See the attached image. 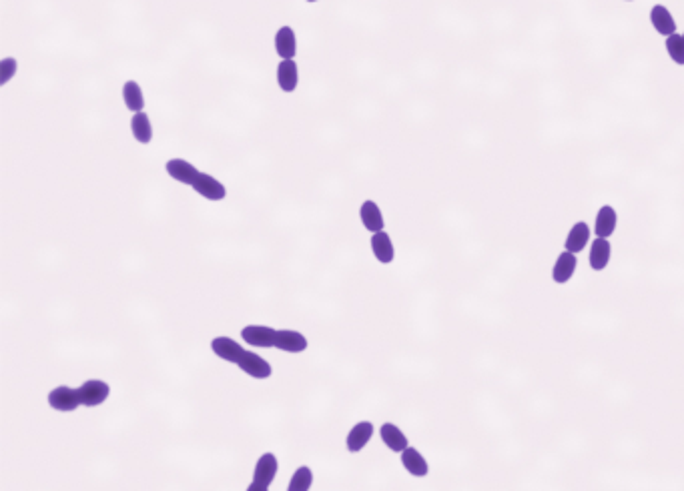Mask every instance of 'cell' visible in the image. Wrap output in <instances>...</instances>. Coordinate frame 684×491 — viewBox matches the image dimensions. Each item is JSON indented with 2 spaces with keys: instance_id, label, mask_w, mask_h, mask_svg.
I'll list each match as a JSON object with an SVG mask.
<instances>
[{
  "instance_id": "obj_1",
  "label": "cell",
  "mask_w": 684,
  "mask_h": 491,
  "mask_svg": "<svg viewBox=\"0 0 684 491\" xmlns=\"http://www.w3.org/2000/svg\"><path fill=\"white\" fill-rule=\"evenodd\" d=\"M110 393V387L106 385L105 381H99V379H91L86 383H82L79 387V397H80V405H86V407H97L101 403H105L106 397Z\"/></svg>"
},
{
  "instance_id": "obj_2",
  "label": "cell",
  "mask_w": 684,
  "mask_h": 491,
  "mask_svg": "<svg viewBox=\"0 0 684 491\" xmlns=\"http://www.w3.org/2000/svg\"><path fill=\"white\" fill-rule=\"evenodd\" d=\"M49 405L56 411H75L80 405L79 389H71L60 385L49 393Z\"/></svg>"
},
{
  "instance_id": "obj_3",
  "label": "cell",
  "mask_w": 684,
  "mask_h": 491,
  "mask_svg": "<svg viewBox=\"0 0 684 491\" xmlns=\"http://www.w3.org/2000/svg\"><path fill=\"white\" fill-rule=\"evenodd\" d=\"M576 267H578V259H576V255L570 253V251H562V253L558 255V259H556V263H554L552 267V281L558 285L568 283V281L574 277Z\"/></svg>"
},
{
  "instance_id": "obj_4",
  "label": "cell",
  "mask_w": 684,
  "mask_h": 491,
  "mask_svg": "<svg viewBox=\"0 0 684 491\" xmlns=\"http://www.w3.org/2000/svg\"><path fill=\"white\" fill-rule=\"evenodd\" d=\"M590 237H592V233H590V227H588V223H584V221L574 223V225H572V229H570V231H568V235H566V241H564V251H570V253L578 255V253H582V251L586 249V245L590 243Z\"/></svg>"
},
{
  "instance_id": "obj_5",
  "label": "cell",
  "mask_w": 684,
  "mask_h": 491,
  "mask_svg": "<svg viewBox=\"0 0 684 491\" xmlns=\"http://www.w3.org/2000/svg\"><path fill=\"white\" fill-rule=\"evenodd\" d=\"M275 335H277V331L271 327H265V325H247L241 331L243 341L253 347H275Z\"/></svg>"
},
{
  "instance_id": "obj_6",
  "label": "cell",
  "mask_w": 684,
  "mask_h": 491,
  "mask_svg": "<svg viewBox=\"0 0 684 491\" xmlns=\"http://www.w3.org/2000/svg\"><path fill=\"white\" fill-rule=\"evenodd\" d=\"M650 25L664 38H668L670 34L676 32V21H674L672 12L664 4H654L652 6V10H650Z\"/></svg>"
},
{
  "instance_id": "obj_7",
  "label": "cell",
  "mask_w": 684,
  "mask_h": 491,
  "mask_svg": "<svg viewBox=\"0 0 684 491\" xmlns=\"http://www.w3.org/2000/svg\"><path fill=\"white\" fill-rule=\"evenodd\" d=\"M237 365L241 371H245L247 375H251L255 379H267L271 375V365L265 361L263 357H259L257 353H251V351H245Z\"/></svg>"
},
{
  "instance_id": "obj_8",
  "label": "cell",
  "mask_w": 684,
  "mask_h": 491,
  "mask_svg": "<svg viewBox=\"0 0 684 491\" xmlns=\"http://www.w3.org/2000/svg\"><path fill=\"white\" fill-rule=\"evenodd\" d=\"M165 169H167V173H169L171 179H175L177 182H183V184H191V187H193V182H195V179L201 173V171H197L185 158H171V160H167Z\"/></svg>"
},
{
  "instance_id": "obj_9",
  "label": "cell",
  "mask_w": 684,
  "mask_h": 491,
  "mask_svg": "<svg viewBox=\"0 0 684 491\" xmlns=\"http://www.w3.org/2000/svg\"><path fill=\"white\" fill-rule=\"evenodd\" d=\"M193 189H195L201 197H205V199H209V201H221V199H225V195H227L225 187L217 181L215 177L207 175V173H199V177H197L195 182H193Z\"/></svg>"
},
{
  "instance_id": "obj_10",
  "label": "cell",
  "mask_w": 684,
  "mask_h": 491,
  "mask_svg": "<svg viewBox=\"0 0 684 491\" xmlns=\"http://www.w3.org/2000/svg\"><path fill=\"white\" fill-rule=\"evenodd\" d=\"M610 257H612V245L608 239H600L596 237L592 243H590V269L592 271H604L610 263Z\"/></svg>"
},
{
  "instance_id": "obj_11",
  "label": "cell",
  "mask_w": 684,
  "mask_h": 491,
  "mask_svg": "<svg viewBox=\"0 0 684 491\" xmlns=\"http://www.w3.org/2000/svg\"><path fill=\"white\" fill-rule=\"evenodd\" d=\"M616 223H618V215L612 205H602L596 213V221H594V235L600 239H608L612 237L616 231Z\"/></svg>"
},
{
  "instance_id": "obj_12",
  "label": "cell",
  "mask_w": 684,
  "mask_h": 491,
  "mask_svg": "<svg viewBox=\"0 0 684 491\" xmlns=\"http://www.w3.org/2000/svg\"><path fill=\"white\" fill-rule=\"evenodd\" d=\"M211 349H213V353L217 357H221V359H225V361L229 363H237L241 359V355L245 353L237 341H233L229 337H217V339H213Z\"/></svg>"
},
{
  "instance_id": "obj_13",
  "label": "cell",
  "mask_w": 684,
  "mask_h": 491,
  "mask_svg": "<svg viewBox=\"0 0 684 491\" xmlns=\"http://www.w3.org/2000/svg\"><path fill=\"white\" fill-rule=\"evenodd\" d=\"M275 347L281 351H287V353H301L307 349V339L297 331L283 329V331H277V335H275Z\"/></svg>"
},
{
  "instance_id": "obj_14",
  "label": "cell",
  "mask_w": 684,
  "mask_h": 491,
  "mask_svg": "<svg viewBox=\"0 0 684 491\" xmlns=\"http://www.w3.org/2000/svg\"><path fill=\"white\" fill-rule=\"evenodd\" d=\"M277 82H279V88L283 93H293L297 88L299 71H297V62L293 58H287V60L279 62V67H277Z\"/></svg>"
},
{
  "instance_id": "obj_15",
  "label": "cell",
  "mask_w": 684,
  "mask_h": 491,
  "mask_svg": "<svg viewBox=\"0 0 684 491\" xmlns=\"http://www.w3.org/2000/svg\"><path fill=\"white\" fill-rule=\"evenodd\" d=\"M277 475V457L273 453H265L259 457L257 466H255V473H253V481L269 488L273 477Z\"/></svg>"
},
{
  "instance_id": "obj_16",
  "label": "cell",
  "mask_w": 684,
  "mask_h": 491,
  "mask_svg": "<svg viewBox=\"0 0 684 491\" xmlns=\"http://www.w3.org/2000/svg\"><path fill=\"white\" fill-rule=\"evenodd\" d=\"M371 249H373V255H375V259H377L379 263L388 265V263L394 261L395 257L394 243H392L390 235L386 233V231L373 233V237H371Z\"/></svg>"
},
{
  "instance_id": "obj_17",
  "label": "cell",
  "mask_w": 684,
  "mask_h": 491,
  "mask_svg": "<svg viewBox=\"0 0 684 491\" xmlns=\"http://www.w3.org/2000/svg\"><path fill=\"white\" fill-rule=\"evenodd\" d=\"M275 51L277 54L287 60V58H293L295 52H297V40H295V32L291 26H281L275 34Z\"/></svg>"
},
{
  "instance_id": "obj_18",
  "label": "cell",
  "mask_w": 684,
  "mask_h": 491,
  "mask_svg": "<svg viewBox=\"0 0 684 491\" xmlns=\"http://www.w3.org/2000/svg\"><path fill=\"white\" fill-rule=\"evenodd\" d=\"M371 435H373V425L369 421H362V423L353 425L351 431H349V435H347V449L351 453L353 451H362L369 443Z\"/></svg>"
},
{
  "instance_id": "obj_19",
  "label": "cell",
  "mask_w": 684,
  "mask_h": 491,
  "mask_svg": "<svg viewBox=\"0 0 684 491\" xmlns=\"http://www.w3.org/2000/svg\"><path fill=\"white\" fill-rule=\"evenodd\" d=\"M359 217H362V223L368 231H371V233L384 231V215H381V211H379L375 201H366L359 208Z\"/></svg>"
},
{
  "instance_id": "obj_20",
  "label": "cell",
  "mask_w": 684,
  "mask_h": 491,
  "mask_svg": "<svg viewBox=\"0 0 684 491\" xmlns=\"http://www.w3.org/2000/svg\"><path fill=\"white\" fill-rule=\"evenodd\" d=\"M401 464H403V467H405L414 477H425L427 471H429L427 462L423 459V455H421L420 451L414 449V447H408L405 451H401Z\"/></svg>"
},
{
  "instance_id": "obj_21",
  "label": "cell",
  "mask_w": 684,
  "mask_h": 491,
  "mask_svg": "<svg viewBox=\"0 0 684 491\" xmlns=\"http://www.w3.org/2000/svg\"><path fill=\"white\" fill-rule=\"evenodd\" d=\"M131 130L137 143H141V145H149L151 143V139H153V127H151V121H149L147 112H134L132 115Z\"/></svg>"
},
{
  "instance_id": "obj_22",
  "label": "cell",
  "mask_w": 684,
  "mask_h": 491,
  "mask_svg": "<svg viewBox=\"0 0 684 491\" xmlns=\"http://www.w3.org/2000/svg\"><path fill=\"white\" fill-rule=\"evenodd\" d=\"M381 440H384V443L392 451H397V453H401V451H405L410 447L408 445V438L401 433V429L397 425H394V423H384L381 425Z\"/></svg>"
},
{
  "instance_id": "obj_23",
  "label": "cell",
  "mask_w": 684,
  "mask_h": 491,
  "mask_svg": "<svg viewBox=\"0 0 684 491\" xmlns=\"http://www.w3.org/2000/svg\"><path fill=\"white\" fill-rule=\"evenodd\" d=\"M123 101H125L127 108L131 112H143V108H145V97H143V91L139 86V82L127 80L123 84Z\"/></svg>"
},
{
  "instance_id": "obj_24",
  "label": "cell",
  "mask_w": 684,
  "mask_h": 491,
  "mask_svg": "<svg viewBox=\"0 0 684 491\" xmlns=\"http://www.w3.org/2000/svg\"><path fill=\"white\" fill-rule=\"evenodd\" d=\"M664 49H666V54L670 56V60L679 67H684V38L683 34L674 32L666 38L664 43Z\"/></svg>"
},
{
  "instance_id": "obj_25",
  "label": "cell",
  "mask_w": 684,
  "mask_h": 491,
  "mask_svg": "<svg viewBox=\"0 0 684 491\" xmlns=\"http://www.w3.org/2000/svg\"><path fill=\"white\" fill-rule=\"evenodd\" d=\"M314 483V471L309 467H299L290 481V491H309Z\"/></svg>"
},
{
  "instance_id": "obj_26",
  "label": "cell",
  "mask_w": 684,
  "mask_h": 491,
  "mask_svg": "<svg viewBox=\"0 0 684 491\" xmlns=\"http://www.w3.org/2000/svg\"><path fill=\"white\" fill-rule=\"evenodd\" d=\"M16 69H19V62H16V58H12V56H6V58H2L0 60V84L4 86L10 78L14 77L16 75Z\"/></svg>"
},
{
  "instance_id": "obj_27",
  "label": "cell",
  "mask_w": 684,
  "mask_h": 491,
  "mask_svg": "<svg viewBox=\"0 0 684 491\" xmlns=\"http://www.w3.org/2000/svg\"><path fill=\"white\" fill-rule=\"evenodd\" d=\"M247 491H267V488H265V486H259V483H255V481H253V483L247 488Z\"/></svg>"
},
{
  "instance_id": "obj_28",
  "label": "cell",
  "mask_w": 684,
  "mask_h": 491,
  "mask_svg": "<svg viewBox=\"0 0 684 491\" xmlns=\"http://www.w3.org/2000/svg\"><path fill=\"white\" fill-rule=\"evenodd\" d=\"M307 2H317V0H307Z\"/></svg>"
},
{
  "instance_id": "obj_29",
  "label": "cell",
  "mask_w": 684,
  "mask_h": 491,
  "mask_svg": "<svg viewBox=\"0 0 684 491\" xmlns=\"http://www.w3.org/2000/svg\"><path fill=\"white\" fill-rule=\"evenodd\" d=\"M626 2H632V0H626Z\"/></svg>"
},
{
  "instance_id": "obj_30",
  "label": "cell",
  "mask_w": 684,
  "mask_h": 491,
  "mask_svg": "<svg viewBox=\"0 0 684 491\" xmlns=\"http://www.w3.org/2000/svg\"><path fill=\"white\" fill-rule=\"evenodd\" d=\"M683 38H684V32H683Z\"/></svg>"
}]
</instances>
